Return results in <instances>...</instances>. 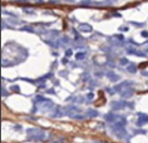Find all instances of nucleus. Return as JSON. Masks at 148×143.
I'll return each mask as SVG.
<instances>
[{
    "label": "nucleus",
    "instance_id": "obj_1",
    "mask_svg": "<svg viewBox=\"0 0 148 143\" xmlns=\"http://www.w3.org/2000/svg\"><path fill=\"white\" fill-rule=\"evenodd\" d=\"M26 132L28 135V140L31 141H42L44 140L45 135H47L44 130L40 129V128H28Z\"/></svg>",
    "mask_w": 148,
    "mask_h": 143
},
{
    "label": "nucleus",
    "instance_id": "obj_2",
    "mask_svg": "<svg viewBox=\"0 0 148 143\" xmlns=\"http://www.w3.org/2000/svg\"><path fill=\"white\" fill-rule=\"evenodd\" d=\"M138 115V119L136 121L137 127H142L144 126L145 124H148V115L145 114V113H137Z\"/></svg>",
    "mask_w": 148,
    "mask_h": 143
},
{
    "label": "nucleus",
    "instance_id": "obj_3",
    "mask_svg": "<svg viewBox=\"0 0 148 143\" xmlns=\"http://www.w3.org/2000/svg\"><path fill=\"white\" fill-rule=\"evenodd\" d=\"M65 115H67V111H66V107L65 108H62V107L57 106L55 108V112L51 115V117H53V118H61L63 117V116Z\"/></svg>",
    "mask_w": 148,
    "mask_h": 143
},
{
    "label": "nucleus",
    "instance_id": "obj_4",
    "mask_svg": "<svg viewBox=\"0 0 148 143\" xmlns=\"http://www.w3.org/2000/svg\"><path fill=\"white\" fill-rule=\"evenodd\" d=\"M128 105H129V102H126V101H114L111 103V107H112V109H115V111L122 109L126 106H128Z\"/></svg>",
    "mask_w": 148,
    "mask_h": 143
},
{
    "label": "nucleus",
    "instance_id": "obj_5",
    "mask_svg": "<svg viewBox=\"0 0 148 143\" xmlns=\"http://www.w3.org/2000/svg\"><path fill=\"white\" fill-rule=\"evenodd\" d=\"M126 52L129 54H133V55H136V56H142V58H146L147 54L145 52H142L140 50H136L134 48H126Z\"/></svg>",
    "mask_w": 148,
    "mask_h": 143
},
{
    "label": "nucleus",
    "instance_id": "obj_6",
    "mask_svg": "<svg viewBox=\"0 0 148 143\" xmlns=\"http://www.w3.org/2000/svg\"><path fill=\"white\" fill-rule=\"evenodd\" d=\"M120 115H117V114H114V113H108V114L104 116V118H105V120L107 123H115L117 119H120Z\"/></svg>",
    "mask_w": 148,
    "mask_h": 143
},
{
    "label": "nucleus",
    "instance_id": "obj_7",
    "mask_svg": "<svg viewBox=\"0 0 148 143\" xmlns=\"http://www.w3.org/2000/svg\"><path fill=\"white\" fill-rule=\"evenodd\" d=\"M133 93H134V89H132V88H126V89H123L120 92V95H121V98H123V99H129L133 95Z\"/></svg>",
    "mask_w": 148,
    "mask_h": 143
},
{
    "label": "nucleus",
    "instance_id": "obj_8",
    "mask_svg": "<svg viewBox=\"0 0 148 143\" xmlns=\"http://www.w3.org/2000/svg\"><path fill=\"white\" fill-rule=\"evenodd\" d=\"M79 31L82 33H91L93 31V27L87 23H80L79 24Z\"/></svg>",
    "mask_w": 148,
    "mask_h": 143
},
{
    "label": "nucleus",
    "instance_id": "obj_9",
    "mask_svg": "<svg viewBox=\"0 0 148 143\" xmlns=\"http://www.w3.org/2000/svg\"><path fill=\"white\" fill-rule=\"evenodd\" d=\"M42 107H43V108H41V112L45 113V112H49V111H51V109L53 108L54 104H53V102L51 101V100H49V101L43 102V103H42Z\"/></svg>",
    "mask_w": 148,
    "mask_h": 143
},
{
    "label": "nucleus",
    "instance_id": "obj_10",
    "mask_svg": "<svg viewBox=\"0 0 148 143\" xmlns=\"http://www.w3.org/2000/svg\"><path fill=\"white\" fill-rule=\"evenodd\" d=\"M106 76H107V78L110 80V81H112V82H116V81H118L119 79H120V76L118 75V74H116L115 72H107L106 73Z\"/></svg>",
    "mask_w": 148,
    "mask_h": 143
},
{
    "label": "nucleus",
    "instance_id": "obj_11",
    "mask_svg": "<svg viewBox=\"0 0 148 143\" xmlns=\"http://www.w3.org/2000/svg\"><path fill=\"white\" fill-rule=\"evenodd\" d=\"M66 111H67V115L70 116V115H73L74 113L80 112V108H79V107H77V106H73V105H70V106L66 107Z\"/></svg>",
    "mask_w": 148,
    "mask_h": 143
},
{
    "label": "nucleus",
    "instance_id": "obj_12",
    "mask_svg": "<svg viewBox=\"0 0 148 143\" xmlns=\"http://www.w3.org/2000/svg\"><path fill=\"white\" fill-rule=\"evenodd\" d=\"M126 70L131 74H135L137 72V66L134 64V63H129V64L126 65Z\"/></svg>",
    "mask_w": 148,
    "mask_h": 143
},
{
    "label": "nucleus",
    "instance_id": "obj_13",
    "mask_svg": "<svg viewBox=\"0 0 148 143\" xmlns=\"http://www.w3.org/2000/svg\"><path fill=\"white\" fill-rule=\"evenodd\" d=\"M87 114H88V116L89 117H97L98 115H100V112L98 111H96V109H94V108H89L88 109V112H87Z\"/></svg>",
    "mask_w": 148,
    "mask_h": 143
},
{
    "label": "nucleus",
    "instance_id": "obj_14",
    "mask_svg": "<svg viewBox=\"0 0 148 143\" xmlns=\"http://www.w3.org/2000/svg\"><path fill=\"white\" fill-rule=\"evenodd\" d=\"M20 31H28V33H31V34H34V33H36V31H35V28L33 27V26H23V27L20 28Z\"/></svg>",
    "mask_w": 148,
    "mask_h": 143
},
{
    "label": "nucleus",
    "instance_id": "obj_15",
    "mask_svg": "<svg viewBox=\"0 0 148 143\" xmlns=\"http://www.w3.org/2000/svg\"><path fill=\"white\" fill-rule=\"evenodd\" d=\"M81 80L83 82H88L91 80V76H90L89 73H87V72H84V73L81 74Z\"/></svg>",
    "mask_w": 148,
    "mask_h": 143
},
{
    "label": "nucleus",
    "instance_id": "obj_16",
    "mask_svg": "<svg viewBox=\"0 0 148 143\" xmlns=\"http://www.w3.org/2000/svg\"><path fill=\"white\" fill-rule=\"evenodd\" d=\"M69 117L73 118V119H76V120H83V119H85L87 116L81 115V114H73V115H70Z\"/></svg>",
    "mask_w": 148,
    "mask_h": 143
},
{
    "label": "nucleus",
    "instance_id": "obj_17",
    "mask_svg": "<svg viewBox=\"0 0 148 143\" xmlns=\"http://www.w3.org/2000/svg\"><path fill=\"white\" fill-rule=\"evenodd\" d=\"M49 101V99H45L44 97H42V95H37L36 99H35V102H37V103H43V102H47Z\"/></svg>",
    "mask_w": 148,
    "mask_h": 143
},
{
    "label": "nucleus",
    "instance_id": "obj_18",
    "mask_svg": "<svg viewBox=\"0 0 148 143\" xmlns=\"http://www.w3.org/2000/svg\"><path fill=\"white\" fill-rule=\"evenodd\" d=\"M85 58V53L84 52H78L76 54V59L77 60H83Z\"/></svg>",
    "mask_w": 148,
    "mask_h": 143
},
{
    "label": "nucleus",
    "instance_id": "obj_19",
    "mask_svg": "<svg viewBox=\"0 0 148 143\" xmlns=\"http://www.w3.org/2000/svg\"><path fill=\"white\" fill-rule=\"evenodd\" d=\"M120 64L122 65V66H124V65H128L129 64V60L126 59V58H121V59H120Z\"/></svg>",
    "mask_w": 148,
    "mask_h": 143
},
{
    "label": "nucleus",
    "instance_id": "obj_20",
    "mask_svg": "<svg viewBox=\"0 0 148 143\" xmlns=\"http://www.w3.org/2000/svg\"><path fill=\"white\" fill-rule=\"evenodd\" d=\"M10 90H12V91H14V92H20V87H18L17 85H14V86H11Z\"/></svg>",
    "mask_w": 148,
    "mask_h": 143
},
{
    "label": "nucleus",
    "instance_id": "obj_21",
    "mask_svg": "<svg viewBox=\"0 0 148 143\" xmlns=\"http://www.w3.org/2000/svg\"><path fill=\"white\" fill-rule=\"evenodd\" d=\"M59 76L67 78V77H68V72H67V70H61V72H59Z\"/></svg>",
    "mask_w": 148,
    "mask_h": 143
},
{
    "label": "nucleus",
    "instance_id": "obj_22",
    "mask_svg": "<svg viewBox=\"0 0 148 143\" xmlns=\"http://www.w3.org/2000/svg\"><path fill=\"white\" fill-rule=\"evenodd\" d=\"M65 55L67 56V58H70V56L73 55V49H67L66 52H65Z\"/></svg>",
    "mask_w": 148,
    "mask_h": 143
},
{
    "label": "nucleus",
    "instance_id": "obj_23",
    "mask_svg": "<svg viewBox=\"0 0 148 143\" xmlns=\"http://www.w3.org/2000/svg\"><path fill=\"white\" fill-rule=\"evenodd\" d=\"M134 132L136 133V135H146V133H147V131H146V130H142V129L134 130Z\"/></svg>",
    "mask_w": 148,
    "mask_h": 143
},
{
    "label": "nucleus",
    "instance_id": "obj_24",
    "mask_svg": "<svg viewBox=\"0 0 148 143\" xmlns=\"http://www.w3.org/2000/svg\"><path fill=\"white\" fill-rule=\"evenodd\" d=\"M61 42L62 43H68V42H69V38H68L67 36H64L61 39Z\"/></svg>",
    "mask_w": 148,
    "mask_h": 143
},
{
    "label": "nucleus",
    "instance_id": "obj_25",
    "mask_svg": "<svg viewBox=\"0 0 148 143\" xmlns=\"http://www.w3.org/2000/svg\"><path fill=\"white\" fill-rule=\"evenodd\" d=\"M115 38H117L118 40H120V41H122V42H124V37L122 36V35H115Z\"/></svg>",
    "mask_w": 148,
    "mask_h": 143
},
{
    "label": "nucleus",
    "instance_id": "obj_26",
    "mask_svg": "<svg viewBox=\"0 0 148 143\" xmlns=\"http://www.w3.org/2000/svg\"><path fill=\"white\" fill-rule=\"evenodd\" d=\"M77 102H78V103H80V104H82V103H84V102H85V100H84L83 97H78V98H77Z\"/></svg>",
    "mask_w": 148,
    "mask_h": 143
},
{
    "label": "nucleus",
    "instance_id": "obj_27",
    "mask_svg": "<svg viewBox=\"0 0 148 143\" xmlns=\"http://www.w3.org/2000/svg\"><path fill=\"white\" fill-rule=\"evenodd\" d=\"M87 98H88V100H89V101L93 100V98H94V93H93V92H89V93H88V95H87Z\"/></svg>",
    "mask_w": 148,
    "mask_h": 143
},
{
    "label": "nucleus",
    "instance_id": "obj_28",
    "mask_svg": "<svg viewBox=\"0 0 148 143\" xmlns=\"http://www.w3.org/2000/svg\"><path fill=\"white\" fill-rule=\"evenodd\" d=\"M131 24H132V25H135V26H141V27L145 26V24H144V23H136V22H133V21L131 22Z\"/></svg>",
    "mask_w": 148,
    "mask_h": 143
},
{
    "label": "nucleus",
    "instance_id": "obj_29",
    "mask_svg": "<svg viewBox=\"0 0 148 143\" xmlns=\"http://www.w3.org/2000/svg\"><path fill=\"white\" fill-rule=\"evenodd\" d=\"M23 10H24L25 13H27V14H35L34 10H28V9H23Z\"/></svg>",
    "mask_w": 148,
    "mask_h": 143
},
{
    "label": "nucleus",
    "instance_id": "obj_30",
    "mask_svg": "<svg viewBox=\"0 0 148 143\" xmlns=\"http://www.w3.org/2000/svg\"><path fill=\"white\" fill-rule=\"evenodd\" d=\"M119 31H128L129 28L126 27V26H120V27H119Z\"/></svg>",
    "mask_w": 148,
    "mask_h": 143
},
{
    "label": "nucleus",
    "instance_id": "obj_31",
    "mask_svg": "<svg viewBox=\"0 0 148 143\" xmlns=\"http://www.w3.org/2000/svg\"><path fill=\"white\" fill-rule=\"evenodd\" d=\"M22 80H26L27 82H30V84H35V81L33 80V79H29V78H25V77H23V78H21Z\"/></svg>",
    "mask_w": 148,
    "mask_h": 143
},
{
    "label": "nucleus",
    "instance_id": "obj_32",
    "mask_svg": "<svg viewBox=\"0 0 148 143\" xmlns=\"http://www.w3.org/2000/svg\"><path fill=\"white\" fill-rule=\"evenodd\" d=\"M2 91H1V95H2V97H8V92H7L6 91V89H4V88H2Z\"/></svg>",
    "mask_w": 148,
    "mask_h": 143
},
{
    "label": "nucleus",
    "instance_id": "obj_33",
    "mask_svg": "<svg viewBox=\"0 0 148 143\" xmlns=\"http://www.w3.org/2000/svg\"><path fill=\"white\" fill-rule=\"evenodd\" d=\"M141 35H142L143 37H145V38H148V31H143L142 33H141Z\"/></svg>",
    "mask_w": 148,
    "mask_h": 143
},
{
    "label": "nucleus",
    "instance_id": "obj_34",
    "mask_svg": "<svg viewBox=\"0 0 148 143\" xmlns=\"http://www.w3.org/2000/svg\"><path fill=\"white\" fill-rule=\"evenodd\" d=\"M95 76L101 78V77H103V76H104V74H103V72H96V73H95Z\"/></svg>",
    "mask_w": 148,
    "mask_h": 143
},
{
    "label": "nucleus",
    "instance_id": "obj_35",
    "mask_svg": "<svg viewBox=\"0 0 148 143\" xmlns=\"http://www.w3.org/2000/svg\"><path fill=\"white\" fill-rule=\"evenodd\" d=\"M45 91H47V93H49V94H55L54 89H49V90H45Z\"/></svg>",
    "mask_w": 148,
    "mask_h": 143
},
{
    "label": "nucleus",
    "instance_id": "obj_36",
    "mask_svg": "<svg viewBox=\"0 0 148 143\" xmlns=\"http://www.w3.org/2000/svg\"><path fill=\"white\" fill-rule=\"evenodd\" d=\"M105 90H106L107 92H109V93H110V94H114V93L116 92V91H115V90H114V91H111V88H109V87H107V88H106V89H105Z\"/></svg>",
    "mask_w": 148,
    "mask_h": 143
},
{
    "label": "nucleus",
    "instance_id": "obj_37",
    "mask_svg": "<svg viewBox=\"0 0 148 143\" xmlns=\"http://www.w3.org/2000/svg\"><path fill=\"white\" fill-rule=\"evenodd\" d=\"M3 14H9V15H12L13 17H16L17 15L16 14H13V13H10V12H8V11H3Z\"/></svg>",
    "mask_w": 148,
    "mask_h": 143
},
{
    "label": "nucleus",
    "instance_id": "obj_38",
    "mask_svg": "<svg viewBox=\"0 0 148 143\" xmlns=\"http://www.w3.org/2000/svg\"><path fill=\"white\" fill-rule=\"evenodd\" d=\"M62 63H63V64H66V63H68V58H67V56L62 59Z\"/></svg>",
    "mask_w": 148,
    "mask_h": 143
},
{
    "label": "nucleus",
    "instance_id": "obj_39",
    "mask_svg": "<svg viewBox=\"0 0 148 143\" xmlns=\"http://www.w3.org/2000/svg\"><path fill=\"white\" fill-rule=\"evenodd\" d=\"M90 84H91V86H92V87L96 86V82H95V80H90Z\"/></svg>",
    "mask_w": 148,
    "mask_h": 143
},
{
    "label": "nucleus",
    "instance_id": "obj_40",
    "mask_svg": "<svg viewBox=\"0 0 148 143\" xmlns=\"http://www.w3.org/2000/svg\"><path fill=\"white\" fill-rule=\"evenodd\" d=\"M14 129H20V130H22V126H15V127H14Z\"/></svg>",
    "mask_w": 148,
    "mask_h": 143
},
{
    "label": "nucleus",
    "instance_id": "obj_41",
    "mask_svg": "<svg viewBox=\"0 0 148 143\" xmlns=\"http://www.w3.org/2000/svg\"><path fill=\"white\" fill-rule=\"evenodd\" d=\"M56 66H57V62H54V63H53V65H52V67H55L56 68Z\"/></svg>",
    "mask_w": 148,
    "mask_h": 143
},
{
    "label": "nucleus",
    "instance_id": "obj_42",
    "mask_svg": "<svg viewBox=\"0 0 148 143\" xmlns=\"http://www.w3.org/2000/svg\"><path fill=\"white\" fill-rule=\"evenodd\" d=\"M53 84H54V85H56V86H59V80H55V81H53Z\"/></svg>",
    "mask_w": 148,
    "mask_h": 143
},
{
    "label": "nucleus",
    "instance_id": "obj_43",
    "mask_svg": "<svg viewBox=\"0 0 148 143\" xmlns=\"http://www.w3.org/2000/svg\"><path fill=\"white\" fill-rule=\"evenodd\" d=\"M143 75H144V76H148V72H143Z\"/></svg>",
    "mask_w": 148,
    "mask_h": 143
},
{
    "label": "nucleus",
    "instance_id": "obj_44",
    "mask_svg": "<svg viewBox=\"0 0 148 143\" xmlns=\"http://www.w3.org/2000/svg\"><path fill=\"white\" fill-rule=\"evenodd\" d=\"M16 1H23V2H26L27 0H16Z\"/></svg>",
    "mask_w": 148,
    "mask_h": 143
},
{
    "label": "nucleus",
    "instance_id": "obj_45",
    "mask_svg": "<svg viewBox=\"0 0 148 143\" xmlns=\"http://www.w3.org/2000/svg\"><path fill=\"white\" fill-rule=\"evenodd\" d=\"M109 1H111V2H116L117 0H109Z\"/></svg>",
    "mask_w": 148,
    "mask_h": 143
},
{
    "label": "nucleus",
    "instance_id": "obj_46",
    "mask_svg": "<svg viewBox=\"0 0 148 143\" xmlns=\"http://www.w3.org/2000/svg\"><path fill=\"white\" fill-rule=\"evenodd\" d=\"M65 1H75V0H65Z\"/></svg>",
    "mask_w": 148,
    "mask_h": 143
}]
</instances>
